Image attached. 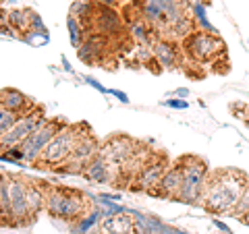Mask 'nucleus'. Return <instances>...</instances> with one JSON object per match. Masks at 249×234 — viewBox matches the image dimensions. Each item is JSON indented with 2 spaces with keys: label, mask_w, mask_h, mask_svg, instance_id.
I'll return each instance as SVG.
<instances>
[{
  "label": "nucleus",
  "mask_w": 249,
  "mask_h": 234,
  "mask_svg": "<svg viewBox=\"0 0 249 234\" xmlns=\"http://www.w3.org/2000/svg\"><path fill=\"white\" fill-rule=\"evenodd\" d=\"M46 212L60 220H79L89 212V201L83 193L67 186H48Z\"/></svg>",
  "instance_id": "obj_2"
},
{
  "label": "nucleus",
  "mask_w": 249,
  "mask_h": 234,
  "mask_svg": "<svg viewBox=\"0 0 249 234\" xmlns=\"http://www.w3.org/2000/svg\"><path fill=\"white\" fill-rule=\"evenodd\" d=\"M168 170V160L164 158V155H156L145 164V168L142 170V172L137 174L135 178V184H131V189L133 191H143V193H152L156 186H158V183L162 181V176H164V172Z\"/></svg>",
  "instance_id": "obj_9"
},
{
  "label": "nucleus",
  "mask_w": 249,
  "mask_h": 234,
  "mask_svg": "<svg viewBox=\"0 0 249 234\" xmlns=\"http://www.w3.org/2000/svg\"><path fill=\"white\" fill-rule=\"evenodd\" d=\"M183 186V164L178 160L173 166H168V170L162 176V181L158 183V186L150 193L154 197H162V199H178V193H181Z\"/></svg>",
  "instance_id": "obj_10"
},
{
  "label": "nucleus",
  "mask_w": 249,
  "mask_h": 234,
  "mask_svg": "<svg viewBox=\"0 0 249 234\" xmlns=\"http://www.w3.org/2000/svg\"><path fill=\"white\" fill-rule=\"evenodd\" d=\"M243 222H247V224H249V216H245V217H243Z\"/></svg>",
  "instance_id": "obj_18"
},
{
  "label": "nucleus",
  "mask_w": 249,
  "mask_h": 234,
  "mask_svg": "<svg viewBox=\"0 0 249 234\" xmlns=\"http://www.w3.org/2000/svg\"><path fill=\"white\" fill-rule=\"evenodd\" d=\"M181 164H183V186H181V193H178V201L196 203V201L201 199V193L206 189L208 166L204 160L193 158V155L181 158Z\"/></svg>",
  "instance_id": "obj_5"
},
{
  "label": "nucleus",
  "mask_w": 249,
  "mask_h": 234,
  "mask_svg": "<svg viewBox=\"0 0 249 234\" xmlns=\"http://www.w3.org/2000/svg\"><path fill=\"white\" fill-rule=\"evenodd\" d=\"M34 17L36 15L29 13V11H13L9 15V23L17 31L25 33V31H31V27H34Z\"/></svg>",
  "instance_id": "obj_14"
},
{
  "label": "nucleus",
  "mask_w": 249,
  "mask_h": 234,
  "mask_svg": "<svg viewBox=\"0 0 249 234\" xmlns=\"http://www.w3.org/2000/svg\"><path fill=\"white\" fill-rule=\"evenodd\" d=\"M247 120H249V114H247Z\"/></svg>",
  "instance_id": "obj_19"
},
{
  "label": "nucleus",
  "mask_w": 249,
  "mask_h": 234,
  "mask_svg": "<svg viewBox=\"0 0 249 234\" xmlns=\"http://www.w3.org/2000/svg\"><path fill=\"white\" fill-rule=\"evenodd\" d=\"M232 216L241 217V220H243L245 216H249V183H247V186H245L243 195H241V199H239V205H237V209H235V214H232Z\"/></svg>",
  "instance_id": "obj_16"
},
{
  "label": "nucleus",
  "mask_w": 249,
  "mask_h": 234,
  "mask_svg": "<svg viewBox=\"0 0 249 234\" xmlns=\"http://www.w3.org/2000/svg\"><path fill=\"white\" fill-rule=\"evenodd\" d=\"M247 176L237 170H216L208 174L201 205L214 214H235L239 199L247 186Z\"/></svg>",
  "instance_id": "obj_1"
},
{
  "label": "nucleus",
  "mask_w": 249,
  "mask_h": 234,
  "mask_svg": "<svg viewBox=\"0 0 249 234\" xmlns=\"http://www.w3.org/2000/svg\"><path fill=\"white\" fill-rule=\"evenodd\" d=\"M100 150H102V147H100L98 141L93 139L91 131H85L83 135L79 137V141H77L71 158L67 160L65 166H60V170L62 172H67V174H83L85 166L100 155Z\"/></svg>",
  "instance_id": "obj_8"
},
{
  "label": "nucleus",
  "mask_w": 249,
  "mask_h": 234,
  "mask_svg": "<svg viewBox=\"0 0 249 234\" xmlns=\"http://www.w3.org/2000/svg\"><path fill=\"white\" fill-rule=\"evenodd\" d=\"M85 124H65V127L60 129V133L56 137L52 139V143L46 147V151L42 153L40 162L36 164L37 168H48V166H65L67 160L71 158V153L75 150L77 141H79V137L83 135L81 129Z\"/></svg>",
  "instance_id": "obj_3"
},
{
  "label": "nucleus",
  "mask_w": 249,
  "mask_h": 234,
  "mask_svg": "<svg viewBox=\"0 0 249 234\" xmlns=\"http://www.w3.org/2000/svg\"><path fill=\"white\" fill-rule=\"evenodd\" d=\"M0 114H2L0 116V131H2V135H4V133H9L15 127V122L19 120L21 114L9 110V108H0Z\"/></svg>",
  "instance_id": "obj_15"
},
{
  "label": "nucleus",
  "mask_w": 249,
  "mask_h": 234,
  "mask_svg": "<svg viewBox=\"0 0 249 234\" xmlns=\"http://www.w3.org/2000/svg\"><path fill=\"white\" fill-rule=\"evenodd\" d=\"M2 108H9V110L17 112V114H25L29 110H34L29 98H25L21 91L17 89H2Z\"/></svg>",
  "instance_id": "obj_13"
},
{
  "label": "nucleus",
  "mask_w": 249,
  "mask_h": 234,
  "mask_svg": "<svg viewBox=\"0 0 249 234\" xmlns=\"http://www.w3.org/2000/svg\"><path fill=\"white\" fill-rule=\"evenodd\" d=\"M100 232L102 234H137L135 232V222L131 220L127 214H116L102 220L100 224Z\"/></svg>",
  "instance_id": "obj_12"
},
{
  "label": "nucleus",
  "mask_w": 249,
  "mask_h": 234,
  "mask_svg": "<svg viewBox=\"0 0 249 234\" xmlns=\"http://www.w3.org/2000/svg\"><path fill=\"white\" fill-rule=\"evenodd\" d=\"M152 48H154V56L156 60L160 62V67L164 68H178L181 67V56H183V46L175 42V40H168V37H156L152 42Z\"/></svg>",
  "instance_id": "obj_11"
},
{
  "label": "nucleus",
  "mask_w": 249,
  "mask_h": 234,
  "mask_svg": "<svg viewBox=\"0 0 249 234\" xmlns=\"http://www.w3.org/2000/svg\"><path fill=\"white\" fill-rule=\"evenodd\" d=\"M98 4H102V6H110V9H114V6H116V0H98Z\"/></svg>",
  "instance_id": "obj_17"
},
{
  "label": "nucleus",
  "mask_w": 249,
  "mask_h": 234,
  "mask_svg": "<svg viewBox=\"0 0 249 234\" xmlns=\"http://www.w3.org/2000/svg\"><path fill=\"white\" fill-rule=\"evenodd\" d=\"M62 127H65V122H60V120H48V118H46V120L40 124V127H37V129L25 139V141L21 143V147H17L15 155L36 166V164L40 162L42 153L46 151V147L52 143V139L58 135Z\"/></svg>",
  "instance_id": "obj_4"
},
{
  "label": "nucleus",
  "mask_w": 249,
  "mask_h": 234,
  "mask_svg": "<svg viewBox=\"0 0 249 234\" xmlns=\"http://www.w3.org/2000/svg\"><path fill=\"white\" fill-rule=\"evenodd\" d=\"M181 46L183 52L196 62H214L227 50L220 37L214 33H206V31H193L189 37L181 42Z\"/></svg>",
  "instance_id": "obj_6"
},
{
  "label": "nucleus",
  "mask_w": 249,
  "mask_h": 234,
  "mask_svg": "<svg viewBox=\"0 0 249 234\" xmlns=\"http://www.w3.org/2000/svg\"><path fill=\"white\" fill-rule=\"evenodd\" d=\"M44 120H46V116H44V110H40V108H34V110L21 114L19 120L15 122V127H13L9 133L0 135V143H2V150H15V147H21V143L25 141V139H27L37 127H40Z\"/></svg>",
  "instance_id": "obj_7"
}]
</instances>
